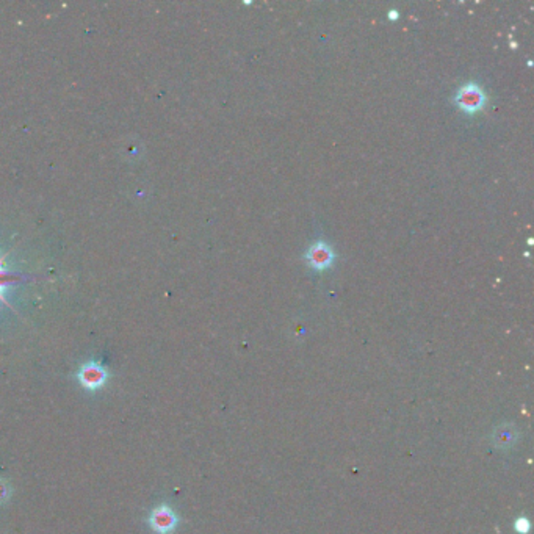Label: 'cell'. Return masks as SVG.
Returning a JSON list of instances; mask_svg holds the SVG:
<instances>
[{"label": "cell", "instance_id": "obj_3", "mask_svg": "<svg viewBox=\"0 0 534 534\" xmlns=\"http://www.w3.org/2000/svg\"><path fill=\"white\" fill-rule=\"evenodd\" d=\"M77 378L80 384L86 390H99L100 387L105 386L108 373L104 367L98 364V362H88V364H85L79 370Z\"/></svg>", "mask_w": 534, "mask_h": 534}, {"label": "cell", "instance_id": "obj_8", "mask_svg": "<svg viewBox=\"0 0 534 534\" xmlns=\"http://www.w3.org/2000/svg\"><path fill=\"white\" fill-rule=\"evenodd\" d=\"M6 497H8V486H6V483L0 481V503L6 500Z\"/></svg>", "mask_w": 534, "mask_h": 534}, {"label": "cell", "instance_id": "obj_4", "mask_svg": "<svg viewBox=\"0 0 534 534\" xmlns=\"http://www.w3.org/2000/svg\"><path fill=\"white\" fill-rule=\"evenodd\" d=\"M177 523H179V517H177L176 512L168 508V506H159V508H155L149 516L150 528L159 534L173 533Z\"/></svg>", "mask_w": 534, "mask_h": 534}, {"label": "cell", "instance_id": "obj_7", "mask_svg": "<svg viewBox=\"0 0 534 534\" xmlns=\"http://www.w3.org/2000/svg\"><path fill=\"white\" fill-rule=\"evenodd\" d=\"M516 530H517V533H520V534H528V531H530V522H528V519H525V517L517 519V520H516Z\"/></svg>", "mask_w": 534, "mask_h": 534}, {"label": "cell", "instance_id": "obj_5", "mask_svg": "<svg viewBox=\"0 0 534 534\" xmlns=\"http://www.w3.org/2000/svg\"><path fill=\"white\" fill-rule=\"evenodd\" d=\"M519 439V431L512 426V424H502L498 426L494 434H492V441H494L497 448L509 450L516 445Z\"/></svg>", "mask_w": 534, "mask_h": 534}, {"label": "cell", "instance_id": "obj_1", "mask_svg": "<svg viewBox=\"0 0 534 534\" xmlns=\"http://www.w3.org/2000/svg\"><path fill=\"white\" fill-rule=\"evenodd\" d=\"M486 100H488V96H486L483 88L478 84H471V82L462 85L455 96L456 105L465 113H476L483 110Z\"/></svg>", "mask_w": 534, "mask_h": 534}, {"label": "cell", "instance_id": "obj_6", "mask_svg": "<svg viewBox=\"0 0 534 534\" xmlns=\"http://www.w3.org/2000/svg\"><path fill=\"white\" fill-rule=\"evenodd\" d=\"M13 279H15V278H13L11 275H8V273H6V270L4 268V260L0 259V299H2V301H5L4 299V290L6 289V287H8V284L11 282Z\"/></svg>", "mask_w": 534, "mask_h": 534}, {"label": "cell", "instance_id": "obj_2", "mask_svg": "<svg viewBox=\"0 0 534 534\" xmlns=\"http://www.w3.org/2000/svg\"><path fill=\"white\" fill-rule=\"evenodd\" d=\"M334 259H335V254L332 248L326 242H323V240L315 242L306 252L307 263H309L313 270H318V271L330 268V266L334 263Z\"/></svg>", "mask_w": 534, "mask_h": 534}]
</instances>
